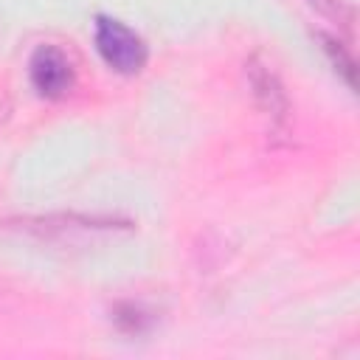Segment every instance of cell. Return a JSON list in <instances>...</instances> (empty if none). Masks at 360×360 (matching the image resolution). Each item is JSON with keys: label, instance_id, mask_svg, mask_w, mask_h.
Returning <instances> with one entry per match:
<instances>
[{"label": "cell", "instance_id": "6da1fadb", "mask_svg": "<svg viewBox=\"0 0 360 360\" xmlns=\"http://www.w3.org/2000/svg\"><path fill=\"white\" fill-rule=\"evenodd\" d=\"M93 39H96V51L98 56L107 62V68H112L115 73L132 76L138 70H143L146 59H149V48L146 42L121 20L115 17H96V28H93Z\"/></svg>", "mask_w": 360, "mask_h": 360}, {"label": "cell", "instance_id": "7a4b0ae2", "mask_svg": "<svg viewBox=\"0 0 360 360\" xmlns=\"http://www.w3.org/2000/svg\"><path fill=\"white\" fill-rule=\"evenodd\" d=\"M28 79L37 96L42 98H65L76 84V68L70 56L56 45H39L28 59Z\"/></svg>", "mask_w": 360, "mask_h": 360}, {"label": "cell", "instance_id": "3957f363", "mask_svg": "<svg viewBox=\"0 0 360 360\" xmlns=\"http://www.w3.org/2000/svg\"><path fill=\"white\" fill-rule=\"evenodd\" d=\"M248 79H250L253 96H256L259 107L264 110V115H270L276 124H284V121H287L290 101H287V93H284L278 76H276L267 65L250 62V65H248Z\"/></svg>", "mask_w": 360, "mask_h": 360}, {"label": "cell", "instance_id": "277c9868", "mask_svg": "<svg viewBox=\"0 0 360 360\" xmlns=\"http://www.w3.org/2000/svg\"><path fill=\"white\" fill-rule=\"evenodd\" d=\"M115 323H118V329H124V332H129V335H141V332L149 329L152 318L143 312L141 304H121V307L115 309Z\"/></svg>", "mask_w": 360, "mask_h": 360}]
</instances>
